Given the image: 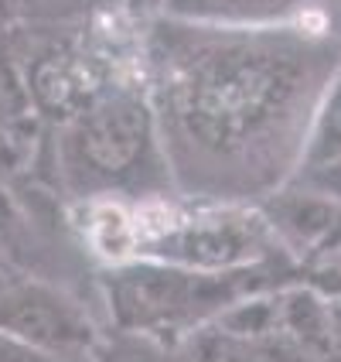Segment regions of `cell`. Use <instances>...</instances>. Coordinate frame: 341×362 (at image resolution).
I'll return each mask as SVG.
<instances>
[{
	"label": "cell",
	"instance_id": "obj_1",
	"mask_svg": "<svg viewBox=\"0 0 341 362\" xmlns=\"http://www.w3.org/2000/svg\"><path fill=\"white\" fill-rule=\"evenodd\" d=\"M239 274H191L181 267L140 260L126 263L109 277V304L123 328L130 332H154L164 325H184L222 315L242 301Z\"/></svg>",
	"mask_w": 341,
	"mask_h": 362
},
{
	"label": "cell",
	"instance_id": "obj_2",
	"mask_svg": "<svg viewBox=\"0 0 341 362\" xmlns=\"http://www.w3.org/2000/svg\"><path fill=\"white\" fill-rule=\"evenodd\" d=\"M270 236L260 212H205L157 229L143 250L154 263L191 274H236L266 257Z\"/></svg>",
	"mask_w": 341,
	"mask_h": 362
},
{
	"label": "cell",
	"instance_id": "obj_3",
	"mask_svg": "<svg viewBox=\"0 0 341 362\" xmlns=\"http://www.w3.org/2000/svg\"><path fill=\"white\" fill-rule=\"evenodd\" d=\"M280 86V76L266 65V59H225L188 89L191 93L188 123L195 127L201 141L242 137L260 120H266L263 113L277 103Z\"/></svg>",
	"mask_w": 341,
	"mask_h": 362
},
{
	"label": "cell",
	"instance_id": "obj_4",
	"mask_svg": "<svg viewBox=\"0 0 341 362\" xmlns=\"http://www.w3.org/2000/svg\"><path fill=\"white\" fill-rule=\"evenodd\" d=\"M0 335L65 362L96 345V328L79 304L38 281H14L0 294Z\"/></svg>",
	"mask_w": 341,
	"mask_h": 362
},
{
	"label": "cell",
	"instance_id": "obj_5",
	"mask_svg": "<svg viewBox=\"0 0 341 362\" xmlns=\"http://www.w3.org/2000/svg\"><path fill=\"white\" fill-rule=\"evenodd\" d=\"M150 110L133 93L96 100L72 130L79 158L100 175H126L150 147Z\"/></svg>",
	"mask_w": 341,
	"mask_h": 362
},
{
	"label": "cell",
	"instance_id": "obj_6",
	"mask_svg": "<svg viewBox=\"0 0 341 362\" xmlns=\"http://www.w3.org/2000/svg\"><path fill=\"white\" fill-rule=\"evenodd\" d=\"M263 222L297 253H331L341 246V199L318 192H287L260 209Z\"/></svg>",
	"mask_w": 341,
	"mask_h": 362
},
{
	"label": "cell",
	"instance_id": "obj_7",
	"mask_svg": "<svg viewBox=\"0 0 341 362\" xmlns=\"http://www.w3.org/2000/svg\"><path fill=\"white\" fill-rule=\"evenodd\" d=\"M304 168L311 171H331L341 164V72L324 89L321 103L314 110L311 134L304 141Z\"/></svg>",
	"mask_w": 341,
	"mask_h": 362
},
{
	"label": "cell",
	"instance_id": "obj_8",
	"mask_svg": "<svg viewBox=\"0 0 341 362\" xmlns=\"http://www.w3.org/2000/svg\"><path fill=\"white\" fill-rule=\"evenodd\" d=\"M0 362H65V359H52V356H44V352L31 349V345H20L14 339H7V335H0Z\"/></svg>",
	"mask_w": 341,
	"mask_h": 362
},
{
	"label": "cell",
	"instance_id": "obj_9",
	"mask_svg": "<svg viewBox=\"0 0 341 362\" xmlns=\"http://www.w3.org/2000/svg\"><path fill=\"white\" fill-rule=\"evenodd\" d=\"M18 233V205L7 195V188L0 185V243H11Z\"/></svg>",
	"mask_w": 341,
	"mask_h": 362
}]
</instances>
